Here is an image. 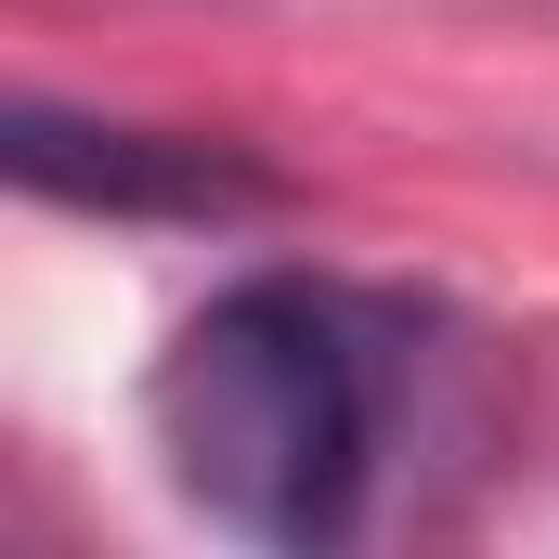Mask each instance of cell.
<instances>
[{"label":"cell","mask_w":559,"mask_h":559,"mask_svg":"<svg viewBox=\"0 0 559 559\" xmlns=\"http://www.w3.org/2000/svg\"><path fill=\"white\" fill-rule=\"evenodd\" d=\"M429 378V312L378 299L352 274H235L209 286L156 378H143V442L169 468V495L248 547H352L391 442L417 417Z\"/></svg>","instance_id":"6da1fadb"},{"label":"cell","mask_w":559,"mask_h":559,"mask_svg":"<svg viewBox=\"0 0 559 559\" xmlns=\"http://www.w3.org/2000/svg\"><path fill=\"white\" fill-rule=\"evenodd\" d=\"M0 156L26 195L52 209H105V222H248L274 209L286 182L222 131H143V118H79L52 92H13L0 118Z\"/></svg>","instance_id":"7a4b0ae2"}]
</instances>
